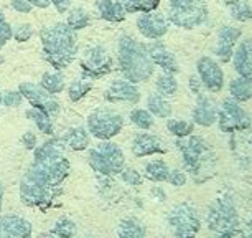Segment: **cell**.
I'll return each mask as SVG.
<instances>
[{
	"instance_id": "1",
	"label": "cell",
	"mask_w": 252,
	"mask_h": 238,
	"mask_svg": "<svg viewBox=\"0 0 252 238\" xmlns=\"http://www.w3.org/2000/svg\"><path fill=\"white\" fill-rule=\"evenodd\" d=\"M64 149L66 144L61 137H51L33 149V160L18 185L20 200L25 207L46 212L61 197L71 172Z\"/></svg>"
},
{
	"instance_id": "2",
	"label": "cell",
	"mask_w": 252,
	"mask_h": 238,
	"mask_svg": "<svg viewBox=\"0 0 252 238\" xmlns=\"http://www.w3.org/2000/svg\"><path fill=\"white\" fill-rule=\"evenodd\" d=\"M40 41L45 61L56 71L68 68L78 56V37L66 22L51 23L41 28Z\"/></svg>"
},
{
	"instance_id": "3",
	"label": "cell",
	"mask_w": 252,
	"mask_h": 238,
	"mask_svg": "<svg viewBox=\"0 0 252 238\" xmlns=\"http://www.w3.org/2000/svg\"><path fill=\"white\" fill-rule=\"evenodd\" d=\"M117 66L124 78L134 84L150 79L155 71V65L147 51V45L134 40L129 35H122L119 38Z\"/></svg>"
},
{
	"instance_id": "4",
	"label": "cell",
	"mask_w": 252,
	"mask_h": 238,
	"mask_svg": "<svg viewBox=\"0 0 252 238\" xmlns=\"http://www.w3.org/2000/svg\"><path fill=\"white\" fill-rule=\"evenodd\" d=\"M88 162L94 172L101 174L104 177H114V175L121 174V170L126 167V156L116 142L101 141L89 151Z\"/></svg>"
},
{
	"instance_id": "5",
	"label": "cell",
	"mask_w": 252,
	"mask_h": 238,
	"mask_svg": "<svg viewBox=\"0 0 252 238\" xmlns=\"http://www.w3.org/2000/svg\"><path fill=\"white\" fill-rule=\"evenodd\" d=\"M208 8L203 0H170L166 20L182 28H194L206 22Z\"/></svg>"
},
{
	"instance_id": "6",
	"label": "cell",
	"mask_w": 252,
	"mask_h": 238,
	"mask_svg": "<svg viewBox=\"0 0 252 238\" xmlns=\"http://www.w3.org/2000/svg\"><path fill=\"white\" fill-rule=\"evenodd\" d=\"M124 127V118L114 109L99 108L88 116V131L99 141H111Z\"/></svg>"
},
{
	"instance_id": "7",
	"label": "cell",
	"mask_w": 252,
	"mask_h": 238,
	"mask_svg": "<svg viewBox=\"0 0 252 238\" xmlns=\"http://www.w3.org/2000/svg\"><path fill=\"white\" fill-rule=\"evenodd\" d=\"M237 225H239V218H237V212L234 208V203L231 198H218L209 208L208 213V227L213 232L220 233V235H236Z\"/></svg>"
},
{
	"instance_id": "8",
	"label": "cell",
	"mask_w": 252,
	"mask_h": 238,
	"mask_svg": "<svg viewBox=\"0 0 252 238\" xmlns=\"http://www.w3.org/2000/svg\"><path fill=\"white\" fill-rule=\"evenodd\" d=\"M81 71H83V78L88 79H97L111 73L112 70V56L109 55L106 46L102 45H93L84 51L81 56Z\"/></svg>"
},
{
	"instance_id": "9",
	"label": "cell",
	"mask_w": 252,
	"mask_h": 238,
	"mask_svg": "<svg viewBox=\"0 0 252 238\" xmlns=\"http://www.w3.org/2000/svg\"><path fill=\"white\" fill-rule=\"evenodd\" d=\"M178 149L182 151L183 156V162L189 172L196 175L198 172H201L204 160L208 159L209 149L201 137L189 134L187 137H180L177 141Z\"/></svg>"
},
{
	"instance_id": "10",
	"label": "cell",
	"mask_w": 252,
	"mask_h": 238,
	"mask_svg": "<svg viewBox=\"0 0 252 238\" xmlns=\"http://www.w3.org/2000/svg\"><path fill=\"white\" fill-rule=\"evenodd\" d=\"M168 225L173 235L177 237H194L199 230L201 220L196 208L189 203H180L170 212Z\"/></svg>"
},
{
	"instance_id": "11",
	"label": "cell",
	"mask_w": 252,
	"mask_h": 238,
	"mask_svg": "<svg viewBox=\"0 0 252 238\" xmlns=\"http://www.w3.org/2000/svg\"><path fill=\"white\" fill-rule=\"evenodd\" d=\"M18 91L22 93L23 99H27L33 108L41 109L48 116L55 118L60 114L61 111L60 101L55 98V94H51L45 88H41L40 83H32V81L20 83L18 84Z\"/></svg>"
},
{
	"instance_id": "12",
	"label": "cell",
	"mask_w": 252,
	"mask_h": 238,
	"mask_svg": "<svg viewBox=\"0 0 252 238\" xmlns=\"http://www.w3.org/2000/svg\"><path fill=\"white\" fill-rule=\"evenodd\" d=\"M218 122H220L221 131L224 132L244 131L251 126V118L247 116L236 99L227 98L222 101V106L218 111Z\"/></svg>"
},
{
	"instance_id": "13",
	"label": "cell",
	"mask_w": 252,
	"mask_h": 238,
	"mask_svg": "<svg viewBox=\"0 0 252 238\" xmlns=\"http://www.w3.org/2000/svg\"><path fill=\"white\" fill-rule=\"evenodd\" d=\"M198 76L201 79L203 86L209 93H220L224 84V75H222L221 66L209 56H201L196 63Z\"/></svg>"
},
{
	"instance_id": "14",
	"label": "cell",
	"mask_w": 252,
	"mask_h": 238,
	"mask_svg": "<svg viewBox=\"0 0 252 238\" xmlns=\"http://www.w3.org/2000/svg\"><path fill=\"white\" fill-rule=\"evenodd\" d=\"M137 28L145 37L147 40H158L168 32V20L161 13H157L155 10L144 12L137 18Z\"/></svg>"
},
{
	"instance_id": "15",
	"label": "cell",
	"mask_w": 252,
	"mask_h": 238,
	"mask_svg": "<svg viewBox=\"0 0 252 238\" xmlns=\"http://www.w3.org/2000/svg\"><path fill=\"white\" fill-rule=\"evenodd\" d=\"M104 98L109 103H126V104H135L140 99V91L134 83L124 79H116L107 86L104 91Z\"/></svg>"
},
{
	"instance_id": "16",
	"label": "cell",
	"mask_w": 252,
	"mask_h": 238,
	"mask_svg": "<svg viewBox=\"0 0 252 238\" xmlns=\"http://www.w3.org/2000/svg\"><path fill=\"white\" fill-rule=\"evenodd\" d=\"M32 233L33 227L25 217L17 213L0 217V238H28Z\"/></svg>"
},
{
	"instance_id": "17",
	"label": "cell",
	"mask_w": 252,
	"mask_h": 238,
	"mask_svg": "<svg viewBox=\"0 0 252 238\" xmlns=\"http://www.w3.org/2000/svg\"><path fill=\"white\" fill-rule=\"evenodd\" d=\"M147 51H149L155 66H160L161 70L168 71V73H178L180 71L178 61L175 60L173 53L163 43H160L158 40H154L152 43L147 45Z\"/></svg>"
},
{
	"instance_id": "18",
	"label": "cell",
	"mask_w": 252,
	"mask_h": 238,
	"mask_svg": "<svg viewBox=\"0 0 252 238\" xmlns=\"http://www.w3.org/2000/svg\"><path fill=\"white\" fill-rule=\"evenodd\" d=\"M132 154L137 157H145V156H152V154H165L166 152V146L165 142L157 136L152 134H137L132 141Z\"/></svg>"
},
{
	"instance_id": "19",
	"label": "cell",
	"mask_w": 252,
	"mask_h": 238,
	"mask_svg": "<svg viewBox=\"0 0 252 238\" xmlns=\"http://www.w3.org/2000/svg\"><path fill=\"white\" fill-rule=\"evenodd\" d=\"M242 32L234 27H222L218 33V43H216V55L221 61H229L234 55V46L237 40L241 38Z\"/></svg>"
},
{
	"instance_id": "20",
	"label": "cell",
	"mask_w": 252,
	"mask_h": 238,
	"mask_svg": "<svg viewBox=\"0 0 252 238\" xmlns=\"http://www.w3.org/2000/svg\"><path fill=\"white\" fill-rule=\"evenodd\" d=\"M193 119L194 122L203 127H209L216 122L218 119V108L215 101L206 94H198L196 106L193 111Z\"/></svg>"
},
{
	"instance_id": "21",
	"label": "cell",
	"mask_w": 252,
	"mask_h": 238,
	"mask_svg": "<svg viewBox=\"0 0 252 238\" xmlns=\"http://www.w3.org/2000/svg\"><path fill=\"white\" fill-rule=\"evenodd\" d=\"M234 66L236 71L242 78L249 79L252 83V40L246 38L237 45V50L234 51Z\"/></svg>"
},
{
	"instance_id": "22",
	"label": "cell",
	"mask_w": 252,
	"mask_h": 238,
	"mask_svg": "<svg viewBox=\"0 0 252 238\" xmlns=\"http://www.w3.org/2000/svg\"><path fill=\"white\" fill-rule=\"evenodd\" d=\"M96 8H97L99 17H101L102 20L111 22V23L122 22L127 15L121 0H97Z\"/></svg>"
},
{
	"instance_id": "23",
	"label": "cell",
	"mask_w": 252,
	"mask_h": 238,
	"mask_svg": "<svg viewBox=\"0 0 252 238\" xmlns=\"http://www.w3.org/2000/svg\"><path fill=\"white\" fill-rule=\"evenodd\" d=\"M61 139L66 144V147L71 151H84L91 144V137H89V131L84 129L83 126L69 127L68 131L61 136Z\"/></svg>"
},
{
	"instance_id": "24",
	"label": "cell",
	"mask_w": 252,
	"mask_h": 238,
	"mask_svg": "<svg viewBox=\"0 0 252 238\" xmlns=\"http://www.w3.org/2000/svg\"><path fill=\"white\" fill-rule=\"evenodd\" d=\"M25 116L33 121L36 124V127L40 129V132H43L46 136H53L55 134V124H53V118L48 116L45 111H41V109H36V108H30L27 109Z\"/></svg>"
},
{
	"instance_id": "25",
	"label": "cell",
	"mask_w": 252,
	"mask_h": 238,
	"mask_svg": "<svg viewBox=\"0 0 252 238\" xmlns=\"http://www.w3.org/2000/svg\"><path fill=\"white\" fill-rule=\"evenodd\" d=\"M145 233V227L137 218H124L117 227V235L122 238H144Z\"/></svg>"
},
{
	"instance_id": "26",
	"label": "cell",
	"mask_w": 252,
	"mask_h": 238,
	"mask_svg": "<svg viewBox=\"0 0 252 238\" xmlns=\"http://www.w3.org/2000/svg\"><path fill=\"white\" fill-rule=\"evenodd\" d=\"M147 108H149V111L154 114L157 118H170V114H172V104L165 99V96H161V94H150L149 98H147Z\"/></svg>"
},
{
	"instance_id": "27",
	"label": "cell",
	"mask_w": 252,
	"mask_h": 238,
	"mask_svg": "<svg viewBox=\"0 0 252 238\" xmlns=\"http://www.w3.org/2000/svg\"><path fill=\"white\" fill-rule=\"evenodd\" d=\"M40 84H41V88H45L46 91L55 94V96L60 93H63L64 88H66L64 78L60 71H48V73H45L43 76H41Z\"/></svg>"
},
{
	"instance_id": "28",
	"label": "cell",
	"mask_w": 252,
	"mask_h": 238,
	"mask_svg": "<svg viewBox=\"0 0 252 238\" xmlns=\"http://www.w3.org/2000/svg\"><path fill=\"white\" fill-rule=\"evenodd\" d=\"M48 237H60V238H73L78 235V225L71 220V218H60L58 222L55 223L53 228L46 233Z\"/></svg>"
},
{
	"instance_id": "29",
	"label": "cell",
	"mask_w": 252,
	"mask_h": 238,
	"mask_svg": "<svg viewBox=\"0 0 252 238\" xmlns=\"http://www.w3.org/2000/svg\"><path fill=\"white\" fill-rule=\"evenodd\" d=\"M155 88H157V93L161 94V96H173L178 89V81L173 76V73L163 71V73L157 78Z\"/></svg>"
},
{
	"instance_id": "30",
	"label": "cell",
	"mask_w": 252,
	"mask_h": 238,
	"mask_svg": "<svg viewBox=\"0 0 252 238\" xmlns=\"http://www.w3.org/2000/svg\"><path fill=\"white\" fill-rule=\"evenodd\" d=\"M170 167L163 160H152L145 165V177L154 182H166Z\"/></svg>"
},
{
	"instance_id": "31",
	"label": "cell",
	"mask_w": 252,
	"mask_h": 238,
	"mask_svg": "<svg viewBox=\"0 0 252 238\" xmlns=\"http://www.w3.org/2000/svg\"><path fill=\"white\" fill-rule=\"evenodd\" d=\"M89 22H91V17H89L88 10H84L83 7H74V8H69L68 12V20L66 23L73 28L74 32L78 30H83V28H86L89 25Z\"/></svg>"
},
{
	"instance_id": "32",
	"label": "cell",
	"mask_w": 252,
	"mask_h": 238,
	"mask_svg": "<svg viewBox=\"0 0 252 238\" xmlns=\"http://www.w3.org/2000/svg\"><path fill=\"white\" fill-rule=\"evenodd\" d=\"M231 94L236 101H247L252 98V83L246 78H236L231 81Z\"/></svg>"
},
{
	"instance_id": "33",
	"label": "cell",
	"mask_w": 252,
	"mask_h": 238,
	"mask_svg": "<svg viewBox=\"0 0 252 238\" xmlns=\"http://www.w3.org/2000/svg\"><path fill=\"white\" fill-rule=\"evenodd\" d=\"M91 89H93L91 79H88V78L74 79V81L68 86V96L73 103H78L79 99H83Z\"/></svg>"
},
{
	"instance_id": "34",
	"label": "cell",
	"mask_w": 252,
	"mask_h": 238,
	"mask_svg": "<svg viewBox=\"0 0 252 238\" xmlns=\"http://www.w3.org/2000/svg\"><path fill=\"white\" fill-rule=\"evenodd\" d=\"M122 5L127 13H144L155 10L160 0H122Z\"/></svg>"
},
{
	"instance_id": "35",
	"label": "cell",
	"mask_w": 252,
	"mask_h": 238,
	"mask_svg": "<svg viewBox=\"0 0 252 238\" xmlns=\"http://www.w3.org/2000/svg\"><path fill=\"white\" fill-rule=\"evenodd\" d=\"M130 121L132 124L140 127V129H150L152 126L155 124L154 114H152L149 109H142V108H135L130 111Z\"/></svg>"
},
{
	"instance_id": "36",
	"label": "cell",
	"mask_w": 252,
	"mask_h": 238,
	"mask_svg": "<svg viewBox=\"0 0 252 238\" xmlns=\"http://www.w3.org/2000/svg\"><path fill=\"white\" fill-rule=\"evenodd\" d=\"M166 129H168L170 134H173L177 137H187L193 132V124L185 121V119H168Z\"/></svg>"
},
{
	"instance_id": "37",
	"label": "cell",
	"mask_w": 252,
	"mask_h": 238,
	"mask_svg": "<svg viewBox=\"0 0 252 238\" xmlns=\"http://www.w3.org/2000/svg\"><path fill=\"white\" fill-rule=\"evenodd\" d=\"M229 10H231V15L236 18V20H241V22H246L252 18V7L246 0H234V2L229 3Z\"/></svg>"
},
{
	"instance_id": "38",
	"label": "cell",
	"mask_w": 252,
	"mask_h": 238,
	"mask_svg": "<svg viewBox=\"0 0 252 238\" xmlns=\"http://www.w3.org/2000/svg\"><path fill=\"white\" fill-rule=\"evenodd\" d=\"M12 37H13V28L10 23L7 22L3 12L0 10V50L12 40Z\"/></svg>"
},
{
	"instance_id": "39",
	"label": "cell",
	"mask_w": 252,
	"mask_h": 238,
	"mask_svg": "<svg viewBox=\"0 0 252 238\" xmlns=\"http://www.w3.org/2000/svg\"><path fill=\"white\" fill-rule=\"evenodd\" d=\"M23 103V96L22 93L15 91V89H8V91L2 93V106H7V108H18L20 104Z\"/></svg>"
},
{
	"instance_id": "40",
	"label": "cell",
	"mask_w": 252,
	"mask_h": 238,
	"mask_svg": "<svg viewBox=\"0 0 252 238\" xmlns=\"http://www.w3.org/2000/svg\"><path fill=\"white\" fill-rule=\"evenodd\" d=\"M32 37H33V27L30 23H22V25H18L13 30L12 38H15V41H18V43H25Z\"/></svg>"
},
{
	"instance_id": "41",
	"label": "cell",
	"mask_w": 252,
	"mask_h": 238,
	"mask_svg": "<svg viewBox=\"0 0 252 238\" xmlns=\"http://www.w3.org/2000/svg\"><path fill=\"white\" fill-rule=\"evenodd\" d=\"M121 177L126 184L129 185H140L142 184V175L137 172L135 169H126L124 167L121 170Z\"/></svg>"
},
{
	"instance_id": "42",
	"label": "cell",
	"mask_w": 252,
	"mask_h": 238,
	"mask_svg": "<svg viewBox=\"0 0 252 238\" xmlns=\"http://www.w3.org/2000/svg\"><path fill=\"white\" fill-rule=\"evenodd\" d=\"M166 182H170L172 185H175V187H182V185H185V182H187V175L178 169H173V170L170 169Z\"/></svg>"
},
{
	"instance_id": "43",
	"label": "cell",
	"mask_w": 252,
	"mask_h": 238,
	"mask_svg": "<svg viewBox=\"0 0 252 238\" xmlns=\"http://www.w3.org/2000/svg\"><path fill=\"white\" fill-rule=\"evenodd\" d=\"M22 144L27 151H33L38 146V137L33 131H25L22 136Z\"/></svg>"
},
{
	"instance_id": "44",
	"label": "cell",
	"mask_w": 252,
	"mask_h": 238,
	"mask_svg": "<svg viewBox=\"0 0 252 238\" xmlns=\"http://www.w3.org/2000/svg\"><path fill=\"white\" fill-rule=\"evenodd\" d=\"M10 5L18 13H30L33 8L28 0H10Z\"/></svg>"
},
{
	"instance_id": "45",
	"label": "cell",
	"mask_w": 252,
	"mask_h": 238,
	"mask_svg": "<svg viewBox=\"0 0 252 238\" xmlns=\"http://www.w3.org/2000/svg\"><path fill=\"white\" fill-rule=\"evenodd\" d=\"M71 3H73V0H51V5H55L58 13H68Z\"/></svg>"
},
{
	"instance_id": "46",
	"label": "cell",
	"mask_w": 252,
	"mask_h": 238,
	"mask_svg": "<svg viewBox=\"0 0 252 238\" xmlns=\"http://www.w3.org/2000/svg\"><path fill=\"white\" fill-rule=\"evenodd\" d=\"M188 86L194 94H199V89H201V86H203L199 76H191V78H189V81H188Z\"/></svg>"
},
{
	"instance_id": "47",
	"label": "cell",
	"mask_w": 252,
	"mask_h": 238,
	"mask_svg": "<svg viewBox=\"0 0 252 238\" xmlns=\"http://www.w3.org/2000/svg\"><path fill=\"white\" fill-rule=\"evenodd\" d=\"M28 2L35 8H48L51 5V0H28Z\"/></svg>"
},
{
	"instance_id": "48",
	"label": "cell",
	"mask_w": 252,
	"mask_h": 238,
	"mask_svg": "<svg viewBox=\"0 0 252 238\" xmlns=\"http://www.w3.org/2000/svg\"><path fill=\"white\" fill-rule=\"evenodd\" d=\"M3 195H5V187L0 184V213H2V208H3Z\"/></svg>"
},
{
	"instance_id": "49",
	"label": "cell",
	"mask_w": 252,
	"mask_h": 238,
	"mask_svg": "<svg viewBox=\"0 0 252 238\" xmlns=\"http://www.w3.org/2000/svg\"><path fill=\"white\" fill-rule=\"evenodd\" d=\"M0 108H2V91H0Z\"/></svg>"
}]
</instances>
